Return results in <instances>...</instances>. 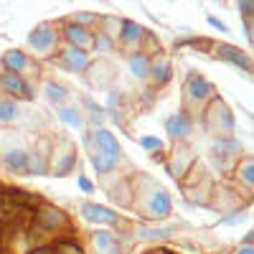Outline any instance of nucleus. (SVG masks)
<instances>
[{
    "instance_id": "obj_1",
    "label": "nucleus",
    "mask_w": 254,
    "mask_h": 254,
    "mask_svg": "<svg viewBox=\"0 0 254 254\" xmlns=\"http://www.w3.org/2000/svg\"><path fill=\"white\" fill-rule=\"evenodd\" d=\"M74 168H76V147L69 140H61L59 147L54 150V155H51V171L49 173L61 178V176H69Z\"/></svg>"
},
{
    "instance_id": "obj_2",
    "label": "nucleus",
    "mask_w": 254,
    "mask_h": 254,
    "mask_svg": "<svg viewBox=\"0 0 254 254\" xmlns=\"http://www.w3.org/2000/svg\"><path fill=\"white\" fill-rule=\"evenodd\" d=\"M59 46V33L51 23H41L28 36V49L36 54H51Z\"/></svg>"
},
{
    "instance_id": "obj_3",
    "label": "nucleus",
    "mask_w": 254,
    "mask_h": 254,
    "mask_svg": "<svg viewBox=\"0 0 254 254\" xmlns=\"http://www.w3.org/2000/svg\"><path fill=\"white\" fill-rule=\"evenodd\" d=\"M145 214L155 219V221H163L173 214V198L168 196V190L163 188H153L150 190V196H147L145 201Z\"/></svg>"
},
{
    "instance_id": "obj_4",
    "label": "nucleus",
    "mask_w": 254,
    "mask_h": 254,
    "mask_svg": "<svg viewBox=\"0 0 254 254\" xmlns=\"http://www.w3.org/2000/svg\"><path fill=\"white\" fill-rule=\"evenodd\" d=\"M81 219L84 221H89V224H104V226H115L120 221V214L115 208H107V206H102V203H94V201H87V203H81Z\"/></svg>"
},
{
    "instance_id": "obj_5",
    "label": "nucleus",
    "mask_w": 254,
    "mask_h": 254,
    "mask_svg": "<svg viewBox=\"0 0 254 254\" xmlns=\"http://www.w3.org/2000/svg\"><path fill=\"white\" fill-rule=\"evenodd\" d=\"M186 97L190 99V102H208L211 97H214V84H211L206 76H201V74H196V71H190L188 74V79H186Z\"/></svg>"
},
{
    "instance_id": "obj_6",
    "label": "nucleus",
    "mask_w": 254,
    "mask_h": 254,
    "mask_svg": "<svg viewBox=\"0 0 254 254\" xmlns=\"http://www.w3.org/2000/svg\"><path fill=\"white\" fill-rule=\"evenodd\" d=\"M0 89H3L8 97H20V99H33V84L26 81V76L20 74H3L0 76Z\"/></svg>"
},
{
    "instance_id": "obj_7",
    "label": "nucleus",
    "mask_w": 254,
    "mask_h": 254,
    "mask_svg": "<svg viewBox=\"0 0 254 254\" xmlns=\"http://www.w3.org/2000/svg\"><path fill=\"white\" fill-rule=\"evenodd\" d=\"M0 163L5 165V171H10L15 176H26L28 173V150L20 147V145L8 147V150L0 155Z\"/></svg>"
},
{
    "instance_id": "obj_8",
    "label": "nucleus",
    "mask_w": 254,
    "mask_h": 254,
    "mask_svg": "<svg viewBox=\"0 0 254 254\" xmlns=\"http://www.w3.org/2000/svg\"><path fill=\"white\" fill-rule=\"evenodd\" d=\"M165 132L173 140H186L190 132H193V120H190L188 112H176L165 120Z\"/></svg>"
},
{
    "instance_id": "obj_9",
    "label": "nucleus",
    "mask_w": 254,
    "mask_h": 254,
    "mask_svg": "<svg viewBox=\"0 0 254 254\" xmlns=\"http://www.w3.org/2000/svg\"><path fill=\"white\" fill-rule=\"evenodd\" d=\"M49 142L41 140L33 153H28V173L26 176H49L51 171V158H49Z\"/></svg>"
},
{
    "instance_id": "obj_10",
    "label": "nucleus",
    "mask_w": 254,
    "mask_h": 254,
    "mask_svg": "<svg viewBox=\"0 0 254 254\" xmlns=\"http://www.w3.org/2000/svg\"><path fill=\"white\" fill-rule=\"evenodd\" d=\"M92 145H97V153L112 155V158H120V153H122L117 137L107 130V127H97V130H92Z\"/></svg>"
},
{
    "instance_id": "obj_11",
    "label": "nucleus",
    "mask_w": 254,
    "mask_h": 254,
    "mask_svg": "<svg viewBox=\"0 0 254 254\" xmlns=\"http://www.w3.org/2000/svg\"><path fill=\"white\" fill-rule=\"evenodd\" d=\"M216 56H219L221 61L231 64V66H237V69L247 71V74L252 71V59H249L242 49L231 46V44H221V46H216Z\"/></svg>"
},
{
    "instance_id": "obj_12",
    "label": "nucleus",
    "mask_w": 254,
    "mask_h": 254,
    "mask_svg": "<svg viewBox=\"0 0 254 254\" xmlns=\"http://www.w3.org/2000/svg\"><path fill=\"white\" fill-rule=\"evenodd\" d=\"M59 64L66 71H87L89 69V54L81 51V49H64L59 54Z\"/></svg>"
},
{
    "instance_id": "obj_13",
    "label": "nucleus",
    "mask_w": 254,
    "mask_h": 254,
    "mask_svg": "<svg viewBox=\"0 0 254 254\" xmlns=\"http://www.w3.org/2000/svg\"><path fill=\"white\" fill-rule=\"evenodd\" d=\"M64 38H66V44H69L71 49H81V51H87V49L92 46L94 33H92L89 28L76 26V23H66V26H64Z\"/></svg>"
},
{
    "instance_id": "obj_14",
    "label": "nucleus",
    "mask_w": 254,
    "mask_h": 254,
    "mask_svg": "<svg viewBox=\"0 0 254 254\" xmlns=\"http://www.w3.org/2000/svg\"><path fill=\"white\" fill-rule=\"evenodd\" d=\"M239 153H242V140L239 137L226 135V137H216L214 140V155H216V160L226 163L229 158H234Z\"/></svg>"
},
{
    "instance_id": "obj_15",
    "label": "nucleus",
    "mask_w": 254,
    "mask_h": 254,
    "mask_svg": "<svg viewBox=\"0 0 254 254\" xmlns=\"http://www.w3.org/2000/svg\"><path fill=\"white\" fill-rule=\"evenodd\" d=\"M127 66H130L132 76L145 81V79H150V69H153V59L147 56L145 51H135L127 56Z\"/></svg>"
},
{
    "instance_id": "obj_16",
    "label": "nucleus",
    "mask_w": 254,
    "mask_h": 254,
    "mask_svg": "<svg viewBox=\"0 0 254 254\" xmlns=\"http://www.w3.org/2000/svg\"><path fill=\"white\" fill-rule=\"evenodd\" d=\"M147 36V31L135 20H120V41L125 46H135Z\"/></svg>"
},
{
    "instance_id": "obj_17",
    "label": "nucleus",
    "mask_w": 254,
    "mask_h": 254,
    "mask_svg": "<svg viewBox=\"0 0 254 254\" xmlns=\"http://www.w3.org/2000/svg\"><path fill=\"white\" fill-rule=\"evenodd\" d=\"M3 66H5L8 74H23V71H28V69L33 66V64H31V59H28L23 51L13 49V51H8V54L3 56Z\"/></svg>"
},
{
    "instance_id": "obj_18",
    "label": "nucleus",
    "mask_w": 254,
    "mask_h": 254,
    "mask_svg": "<svg viewBox=\"0 0 254 254\" xmlns=\"http://www.w3.org/2000/svg\"><path fill=\"white\" fill-rule=\"evenodd\" d=\"M36 224L41 229H46V231H54V229H61V226H66V216L61 214V211L46 206V208H41L38 211V216H36Z\"/></svg>"
},
{
    "instance_id": "obj_19",
    "label": "nucleus",
    "mask_w": 254,
    "mask_h": 254,
    "mask_svg": "<svg viewBox=\"0 0 254 254\" xmlns=\"http://www.w3.org/2000/svg\"><path fill=\"white\" fill-rule=\"evenodd\" d=\"M176 234V226H140L137 229V239L142 242H163L171 239Z\"/></svg>"
},
{
    "instance_id": "obj_20",
    "label": "nucleus",
    "mask_w": 254,
    "mask_h": 254,
    "mask_svg": "<svg viewBox=\"0 0 254 254\" xmlns=\"http://www.w3.org/2000/svg\"><path fill=\"white\" fill-rule=\"evenodd\" d=\"M117 163H120V158L104 155V153H97V150H92V155H89V165L97 171V176H107V173H112L115 168H117Z\"/></svg>"
},
{
    "instance_id": "obj_21",
    "label": "nucleus",
    "mask_w": 254,
    "mask_h": 254,
    "mask_svg": "<svg viewBox=\"0 0 254 254\" xmlns=\"http://www.w3.org/2000/svg\"><path fill=\"white\" fill-rule=\"evenodd\" d=\"M59 120L64 125L74 127V130H84V112L79 107H71V104H64V107H59Z\"/></svg>"
},
{
    "instance_id": "obj_22",
    "label": "nucleus",
    "mask_w": 254,
    "mask_h": 254,
    "mask_svg": "<svg viewBox=\"0 0 254 254\" xmlns=\"http://www.w3.org/2000/svg\"><path fill=\"white\" fill-rule=\"evenodd\" d=\"M150 76L155 79V84H158V87H163V84H168V81L173 79V64H171V61H165V59H160V61H153Z\"/></svg>"
},
{
    "instance_id": "obj_23",
    "label": "nucleus",
    "mask_w": 254,
    "mask_h": 254,
    "mask_svg": "<svg viewBox=\"0 0 254 254\" xmlns=\"http://www.w3.org/2000/svg\"><path fill=\"white\" fill-rule=\"evenodd\" d=\"M20 117V104L10 97L0 99V125H10Z\"/></svg>"
},
{
    "instance_id": "obj_24",
    "label": "nucleus",
    "mask_w": 254,
    "mask_h": 254,
    "mask_svg": "<svg viewBox=\"0 0 254 254\" xmlns=\"http://www.w3.org/2000/svg\"><path fill=\"white\" fill-rule=\"evenodd\" d=\"M44 94L51 104H59V107H64V102L69 99V89L64 87V84H56V81H49L44 87Z\"/></svg>"
},
{
    "instance_id": "obj_25",
    "label": "nucleus",
    "mask_w": 254,
    "mask_h": 254,
    "mask_svg": "<svg viewBox=\"0 0 254 254\" xmlns=\"http://www.w3.org/2000/svg\"><path fill=\"white\" fill-rule=\"evenodd\" d=\"M81 107L89 110V120L94 125V130H97V127H102V122H104V107H99V104L94 99H89V97H81Z\"/></svg>"
},
{
    "instance_id": "obj_26",
    "label": "nucleus",
    "mask_w": 254,
    "mask_h": 254,
    "mask_svg": "<svg viewBox=\"0 0 254 254\" xmlns=\"http://www.w3.org/2000/svg\"><path fill=\"white\" fill-rule=\"evenodd\" d=\"M92 49L97 51V56L99 54H110L112 49H115V41H112V36L110 33H94V38H92Z\"/></svg>"
},
{
    "instance_id": "obj_27",
    "label": "nucleus",
    "mask_w": 254,
    "mask_h": 254,
    "mask_svg": "<svg viewBox=\"0 0 254 254\" xmlns=\"http://www.w3.org/2000/svg\"><path fill=\"white\" fill-rule=\"evenodd\" d=\"M237 178L244 183V186H249L252 188V183H254V163L247 158V160H242L239 165H237Z\"/></svg>"
},
{
    "instance_id": "obj_28",
    "label": "nucleus",
    "mask_w": 254,
    "mask_h": 254,
    "mask_svg": "<svg viewBox=\"0 0 254 254\" xmlns=\"http://www.w3.org/2000/svg\"><path fill=\"white\" fill-rule=\"evenodd\" d=\"M137 145L142 147V150H147V153H160L163 147H165V142L160 140V137H155V135H142L140 140H137Z\"/></svg>"
},
{
    "instance_id": "obj_29",
    "label": "nucleus",
    "mask_w": 254,
    "mask_h": 254,
    "mask_svg": "<svg viewBox=\"0 0 254 254\" xmlns=\"http://www.w3.org/2000/svg\"><path fill=\"white\" fill-rule=\"evenodd\" d=\"M92 239H94V244H97V249H99L102 254H104V252H107V249H110V247L115 244V237H112V231H104V229H97Z\"/></svg>"
},
{
    "instance_id": "obj_30",
    "label": "nucleus",
    "mask_w": 254,
    "mask_h": 254,
    "mask_svg": "<svg viewBox=\"0 0 254 254\" xmlns=\"http://www.w3.org/2000/svg\"><path fill=\"white\" fill-rule=\"evenodd\" d=\"M94 20H97V15H94V13H87V10L71 15V23H76V26H81V28H87L89 23H94Z\"/></svg>"
},
{
    "instance_id": "obj_31",
    "label": "nucleus",
    "mask_w": 254,
    "mask_h": 254,
    "mask_svg": "<svg viewBox=\"0 0 254 254\" xmlns=\"http://www.w3.org/2000/svg\"><path fill=\"white\" fill-rule=\"evenodd\" d=\"M242 221H244V214H242V211H234V214L219 219V226H237V224H242Z\"/></svg>"
},
{
    "instance_id": "obj_32",
    "label": "nucleus",
    "mask_w": 254,
    "mask_h": 254,
    "mask_svg": "<svg viewBox=\"0 0 254 254\" xmlns=\"http://www.w3.org/2000/svg\"><path fill=\"white\" fill-rule=\"evenodd\" d=\"M206 23H208V26H211V28H216V31H219V33H224V36H226V33H229V26H226V23H224V20H219V18H216V15H206Z\"/></svg>"
},
{
    "instance_id": "obj_33",
    "label": "nucleus",
    "mask_w": 254,
    "mask_h": 254,
    "mask_svg": "<svg viewBox=\"0 0 254 254\" xmlns=\"http://www.w3.org/2000/svg\"><path fill=\"white\" fill-rule=\"evenodd\" d=\"M120 97H122L120 92H110V94H107V104H104V110H110V112L115 115V110L120 107V102H122Z\"/></svg>"
},
{
    "instance_id": "obj_34",
    "label": "nucleus",
    "mask_w": 254,
    "mask_h": 254,
    "mask_svg": "<svg viewBox=\"0 0 254 254\" xmlns=\"http://www.w3.org/2000/svg\"><path fill=\"white\" fill-rule=\"evenodd\" d=\"M76 183H79V188H81V193H94V183L87 178V176H76Z\"/></svg>"
},
{
    "instance_id": "obj_35",
    "label": "nucleus",
    "mask_w": 254,
    "mask_h": 254,
    "mask_svg": "<svg viewBox=\"0 0 254 254\" xmlns=\"http://www.w3.org/2000/svg\"><path fill=\"white\" fill-rule=\"evenodd\" d=\"M237 10L242 13V18H244V20H252V10H254V3H252V0H244V3H239V5H237Z\"/></svg>"
},
{
    "instance_id": "obj_36",
    "label": "nucleus",
    "mask_w": 254,
    "mask_h": 254,
    "mask_svg": "<svg viewBox=\"0 0 254 254\" xmlns=\"http://www.w3.org/2000/svg\"><path fill=\"white\" fill-rule=\"evenodd\" d=\"M252 242H254V234H252V231H247L244 239H242V247H252Z\"/></svg>"
},
{
    "instance_id": "obj_37",
    "label": "nucleus",
    "mask_w": 254,
    "mask_h": 254,
    "mask_svg": "<svg viewBox=\"0 0 254 254\" xmlns=\"http://www.w3.org/2000/svg\"><path fill=\"white\" fill-rule=\"evenodd\" d=\"M234 254H254V249H252V247H239Z\"/></svg>"
},
{
    "instance_id": "obj_38",
    "label": "nucleus",
    "mask_w": 254,
    "mask_h": 254,
    "mask_svg": "<svg viewBox=\"0 0 254 254\" xmlns=\"http://www.w3.org/2000/svg\"><path fill=\"white\" fill-rule=\"evenodd\" d=\"M104 254H122V252H120V247H117V242H115V244H112L107 252H104Z\"/></svg>"
},
{
    "instance_id": "obj_39",
    "label": "nucleus",
    "mask_w": 254,
    "mask_h": 254,
    "mask_svg": "<svg viewBox=\"0 0 254 254\" xmlns=\"http://www.w3.org/2000/svg\"><path fill=\"white\" fill-rule=\"evenodd\" d=\"M33 254H49V249H38V252H33Z\"/></svg>"
},
{
    "instance_id": "obj_40",
    "label": "nucleus",
    "mask_w": 254,
    "mask_h": 254,
    "mask_svg": "<svg viewBox=\"0 0 254 254\" xmlns=\"http://www.w3.org/2000/svg\"><path fill=\"white\" fill-rule=\"evenodd\" d=\"M142 254H163V252H142Z\"/></svg>"
}]
</instances>
